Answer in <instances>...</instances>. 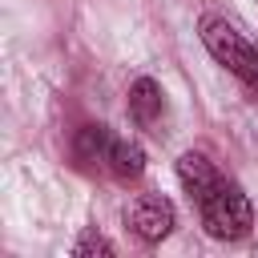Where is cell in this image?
<instances>
[{
    "mask_svg": "<svg viewBox=\"0 0 258 258\" xmlns=\"http://www.w3.org/2000/svg\"><path fill=\"white\" fill-rule=\"evenodd\" d=\"M198 214H202L206 234L218 238V242H238V238H246L250 226H254V206H250L246 189H242L238 181H230V177H222V181L198 202Z\"/></svg>",
    "mask_w": 258,
    "mask_h": 258,
    "instance_id": "1",
    "label": "cell"
},
{
    "mask_svg": "<svg viewBox=\"0 0 258 258\" xmlns=\"http://www.w3.org/2000/svg\"><path fill=\"white\" fill-rule=\"evenodd\" d=\"M202 44H206V52H210L226 73H234L242 85H258V48H254L234 24H226L222 16H206V20H202Z\"/></svg>",
    "mask_w": 258,
    "mask_h": 258,
    "instance_id": "2",
    "label": "cell"
},
{
    "mask_svg": "<svg viewBox=\"0 0 258 258\" xmlns=\"http://www.w3.org/2000/svg\"><path fill=\"white\" fill-rule=\"evenodd\" d=\"M129 117L137 129H149V133H161V121H165V93L153 77H137L129 85Z\"/></svg>",
    "mask_w": 258,
    "mask_h": 258,
    "instance_id": "4",
    "label": "cell"
},
{
    "mask_svg": "<svg viewBox=\"0 0 258 258\" xmlns=\"http://www.w3.org/2000/svg\"><path fill=\"white\" fill-rule=\"evenodd\" d=\"M73 254H77V258H89V254H105V258H109V254H117V246H113L105 234H97V230H85V234H81V242L73 246Z\"/></svg>",
    "mask_w": 258,
    "mask_h": 258,
    "instance_id": "8",
    "label": "cell"
},
{
    "mask_svg": "<svg viewBox=\"0 0 258 258\" xmlns=\"http://www.w3.org/2000/svg\"><path fill=\"white\" fill-rule=\"evenodd\" d=\"M109 145H113L109 125H81L77 137H73V157H77L85 169H93V165H105Z\"/></svg>",
    "mask_w": 258,
    "mask_h": 258,
    "instance_id": "6",
    "label": "cell"
},
{
    "mask_svg": "<svg viewBox=\"0 0 258 258\" xmlns=\"http://www.w3.org/2000/svg\"><path fill=\"white\" fill-rule=\"evenodd\" d=\"M177 181L185 185V194H189L194 202H202V198L222 181V173H218V165H214L206 153H194V149H189V153L177 157Z\"/></svg>",
    "mask_w": 258,
    "mask_h": 258,
    "instance_id": "5",
    "label": "cell"
},
{
    "mask_svg": "<svg viewBox=\"0 0 258 258\" xmlns=\"http://www.w3.org/2000/svg\"><path fill=\"white\" fill-rule=\"evenodd\" d=\"M173 222H177V210H173V202L161 198V194H137V198L125 206V226H129L145 246L165 242L169 230H173Z\"/></svg>",
    "mask_w": 258,
    "mask_h": 258,
    "instance_id": "3",
    "label": "cell"
},
{
    "mask_svg": "<svg viewBox=\"0 0 258 258\" xmlns=\"http://www.w3.org/2000/svg\"><path fill=\"white\" fill-rule=\"evenodd\" d=\"M105 165H109V173H113L117 181H137V177L145 173V149H141L137 141H129V137H113Z\"/></svg>",
    "mask_w": 258,
    "mask_h": 258,
    "instance_id": "7",
    "label": "cell"
}]
</instances>
